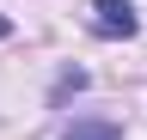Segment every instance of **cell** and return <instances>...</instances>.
<instances>
[{"label":"cell","mask_w":147,"mask_h":140,"mask_svg":"<svg viewBox=\"0 0 147 140\" xmlns=\"http://www.w3.org/2000/svg\"><path fill=\"white\" fill-rule=\"evenodd\" d=\"M135 6L129 0H92V31L98 37H135Z\"/></svg>","instance_id":"cell-1"},{"label":"cell","mask_w":147,"mask_h":140,"mask_svg":"<svg viewBox=\"0 0 147 140\" xmlns=\"http://www.w3.org/2000/svg\"><path fill=\"white\" fill-rule=\"evenodd\" d=\"M61 140H123V128L117 122H74Z\"/></svg>","instance_id":"cell-2"},{"label":"cell","mask_w":147,"mask_h":140,"mask_svg":"<svg viewBox=\"0 0 147 140\" xmlns=\"http://www.w3.org/2000/svg\"><path fill=\"white\" fill-rule=\"evenodd\" d=\"M0 37H6V19H0Z\"/></svg>","instance_id":"cell-3"}]
</instances>
